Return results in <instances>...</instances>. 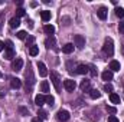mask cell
I'll return each instance as SVG.
<instances>
[{"label":"cell","instance_id":"32","mask_svg":"<svg viewBox=\"0 0 124 122\" xmlns=\"http://www.w3.org/2000/svg\"><path fill=\"white\" fill-rule=\"evenodd\" d=\"M33 42H35V37H33V36H29V39H28V43H26V45H28L29 47H32V46H33Z\"/></svg>","mask_w":124,"mask_h":122},{"label":"cell","instance_id":"41","mask_svg":"<svg viewBox=\"0 0 124 122\" xmlns=\"http://www.w3.org/2000/svg\"><path fill=\"white\" fill-rule=\"evenodd\" d=\"M0 76H1V72H0Z\"/></svg>","mask_w":124,"mask_h":122},{"label":"cell","instance_id":"6","mask_svg":"<svg viewBox=\"0 0 124 122\" xmlns=\"http://www.w3.org/2000/svg\"><path fill=\"white\" fill-rule=\"evenodd\" d=\"M56 118H58V121H61V122H66L68 119H69V112L65 111V109H61V111L58 112Z\"/></svg>","mask_w":124,"mask_h":122},{"label":"cell","instance_id":"7","mask_svg":"<svg viewBox=\"0 0 124 122\" xmlns=\"http://www.w3.org/2000/svg\"><path fill=\"white\" fill-rule=\"evenodd\" d=\"M38 69H39V75H40L42 78L48 76V69H46L45 63H42V62H38Z\"/></svg>","mask_w":124,"mask_h":122},{"label":"cell","instance_id":"18","mask_svg":"<svg viewBox=\"0 0 124 122\" xmlns=\"http://www.w3.org/2000/svg\"><path fill=\"white\" fill-rule=\"evenodd\" d=\"M43 32H45L46 34L52 36V34H54V32H55V27H54L52 25H45V27H43Z\"/></svg>","mask_w":124,"mask_h":122},{"label":"cell","instance_id":"2","mask_svg":"<svg viewBox=\"0 0 124 122\" xmlns=\"http://www.w3.org/2000/svg\"><path fill=\"white\" fill-rule=\"evenodd\" d=\"M51 82H52V85H54L55 91H56V92H61V89H62L61 78H59V75H58L56 72H51Z\"/></svg>","mask_w":124,"mask_h":122},{"label":"cell","instance_id":"1","mask_svg":"<svg viewBox=\"0 0 124 122\" xmlns=\"http://www.w3.org/2000/svg\"><path fill=\"white\" fill-rule=\"evenodd\" d=\"M102 52H104L107 56H110V58L114 55V43H113V40H111L110 37H107V39H105L104 46H102Z\"/></svg>","mask_w":124,"mask_h":122},{"label":"cell","instance_id":"9","mask_svg":"<svg viewBox=\"0 0 124 122\" xmlns=\"http://www.w3.org/2000/svg\"><path fill=\"white\" fill-rule=\"evenodd\" d=\"M10 86H12L13 89H19V88L22 86V81H20L19 78H12V79H10Z\"/></svg>","mask_w":124,"mask_h":122},{"label":"cell","instance_id":"36","mask_svg":"<svg viewBox=\"0 0 124 122\" xmlns=\"http://www.w3.org/2000/svg\"><path fill=\"white\" fill-rule=\"evenodd\" d=\"M118 30H120V33H124V20L123 22H120V25H118Z\"/></svg>","mask_w":124,"mask_h":122},{"label":"cell","instance_id":"8","mask_svg":"<svg viewBox=\"0 0 124 122\" xmlns=\"http://www.w3.org/2000/svg\"><path fill=\"white\" fill-rule=\"evenodd\" d=\"M55 43H56V40H55L54 36H49V37L45 40V46H46L48 49H54V47H55Z\"/></svg>","mask_w":124,"mask_h":122},{"label":"cell","instance_id":"38","mask_svg":"<svg viewBox=\"0 0 124 122\" xmlns=\"http://www.w3.org/2000/svg\"><path fill=\"white\" fill-rule=\"evenodd\" d=\"M32 122H43V121H42V119H39V118H33Z\"/></svg>","mask_w":124,"mask_h":122},{"label":"cell","instance_id":"15","mask_svg":"<svg viewBox=\"0 0 124 122\" xmlns=\"http://www.w3.org/2000/svg\"><path fill=\"white\" fill-rule=\"evenodd\" d=\"M40 17H42L43 22H49L51 20V12L49 10H42L40 12Z\"/></svg>","mask_w":124,"mask_h":122},{"label":"cell","instance_id":"33","mask_svg":"<svg viewBox=\"0 0 124 122\" xmlns=\"http://www.w3.org/2000/svg\"><path fill=\"white\" fill-rule=\"evenodd\" d=\"M108 122H120V121H118V118H117V116L110 115V116H108Z\"/></svg>","mask_w":124,"mask_h":122},{"label":"cell","instance_id":"16","mask_svg":"<svg viewBox=\"0 0 124 122\" xmlns=\"http://www.w3.org/2000/svg\"><path fill=\"white\" fill-rule=\"evenodd\" d=\"M45 102H46V101H45V96H43V95H36V98H35V103H36L39 108H40Z\"/></svg>","mask_w":124,"mask_h":122},{"label":"cell","instance_id":"14","mask_svg":"<svg viewBox=\"0 0 124 122\" xmlns=\"http://www.w3.org/2000/svg\"><path fill=\"white\" fill-rule=\"evenodd\" d=\"M62 52L66 53V55L72 53V52H74V45H72V43H66V45H63V46H62Z\"/></svg>","mask_w":124,"mask_h":122},{"label":"cell","instance_id":"31","mask_svg":"<svg viewBox=\"0 0 124 122\" xmlns=\"http://www.w3.org/2000/svg\"><path fill=\"white\" fill-rule=\"evenodd\" d=\"M104 91L113 93V85H111V83H105V85H104Z\"/></svg>","mask_w":124,"mask_h":122},{"label":"cell","instance_id":"39","mask_svg":"<svg viewBox=\"0 0 124 122\" xmlns=\"http://www.w3.org/2000/svg\"><path fill=\"white\" fill-rule=\"evenodd\" d=\"M91 73H93L94 76H95V75H97V72H95V69H94V68H91Z\"/></svg>","mask_w":124,"mask_h":122},{"label":"cell","instance_id":"24","mask_svg":"<svg viewBox=\"0 0 124 122\" xmlns=\"http://www.w3.org/2000/svg\"><path fill=\"white\" fill-rule=\"evenodd\" d=\"M114 12H116V16H117V17H120V19L124 17V9L123 7H116Z\"/></svg>","mask_w":124,"mask_h":122},{"label":"cell","instance_id":"5","mask_svg":"<svg viewBox=\"0 0 124 122\" xmlns=\"http://www.w3.org/2000/svg\"><path fill=\"white\" fill-rule=\"evenodd\" d=\"M22 68H23V61L20 58H16L13 61V63H12V69L15 72H19V70H22Z\"/></svg>","mask_w":124,"mask_h":122},{"label":"cell","instance_id":"11","mask_svg":"<svg viewBox=\"0 0 124 122\" xmlns=\"http://www.w3.org/2000/svg\"><path fill=\"white\" fill-rule=\"evenodd\" d=\"M120 69H121L120 62H117V61H111L110 62V70H111V72H118Z\"/></svg>","mask_w":124,"mask_h":122},{"label":"cell","instance_id":"37","mask_svg":"<svg viewBox=\"0 0 124 122\" xmlns=\"http://www.w3.org/2000/svg\"><path fill=\"white\" fill-rule=\"evenodd\" d=\"M3 49H4V43H3V42H1V40H0V52H1V50H3Z\"/></svg>","mask_w":124,"mask_h":122},{"label":"cell","instance_id":"10","mask_svg":"<svg viewBox=\"0 0 124 122\" xmlns=\"http://www.w3.org/2000/svg\"><path fill=\"white\" fill-rule=\"evenodd\" d=\"M97 14H98V17H100L101 20H105V19H107V7H104V6H101V7L98 9V12H97Z\"/></svg>","mask_w":124,"mask_h":122},{"label":"cell","instance_id":"26","mask_svg":"<svg viewBox=\"0 0 124 122\" xmlns=\"http://www.w3.org/2000/svg\"><path fill=\"white\" fill-rule=\"evenodd\" d=\"M40 89H42V92H49V83H48V81H43L40 83Z\"/></svg>","mask_w":124,"mask_h":122},{"label":"cell","instance_id":"35","mask_svg":"<svg viewBox=\"0 0 124 122\" xmlns=\"http://www.w3.org/2000/svg\"><path fill=\"white\" fill-rule=\"evenodd\" d=\"M107 111H108L110 114H116V112H117V109H116L114 106H107Z\"/></svg>","mask_w":124,"mask_h":122},{"label":"cell","instance_id":"28","mask_svg":"<svg viewBox=\"0 0 124 122\" xmlns=\"http://www.w3.org/2000/svg\"><path fill=\"white\" fill-rule=\"evenodd\" d=\"M26 14V12H25V9H22V7H19V9H16V17H22V16H25Z\"/></svg>","mask_w":124,"mask_h":122},{"label":"cell","instance_id":"20","mask_svg":"<svg viewBox=\"0 0 124 122\" xmlns=\"http://www.w3.org/2000/svg\"><path fill=\"white\" fill-rule=\"evenodd\" d=\"M15 58V50H4V59H7V61H12Z\"/></svg>","mask_w":124,"mask_h":122},{"label":"cell","instance_id":"17","mask_svg":"<svg viewBox=\"0 0 124 122\" xmlns=\"http://www.w3.org/2000/svg\"><path fill=\"white\" fill-rule=\"evenodd\" d=\"M79 88H81V91L82 92H90V81H82L81 82V85H79Z\"/></svg>","mask_w":124,"mask_h":122},{"label":"cell","instance_id":"13","mask_svg":"<svg viewBox=\"0 0 124 122\" xmlns=\"http://www.w3.org/2000/svg\"><path fill=\"white\" fill-rule=\"evenodd\" d=\"M75 72H77L78 75H87V73H88V66H85V65H78Z\"/></svg>","mask_w":124,"mask_h":122},{"label":"cell","instance_id":"19","mask_svg":"<svg viewBox=\"0 0 124 122\" xmlns=\"http://www.w3.org/2000/svg\"><path fill=\"white\" fill-rule=\"evenodd\" d=\"M101 76H102L104 81H111V79H113V72H111V70H104Z\"/></svg>","mask_w":124,"mask_h":122},{"label":"cell","instance_id":"23","mask_svg":"<svg viewBox=\"0 0 124 122\" xmlns=\"http://www.w3.org/2000/svg\"><path fill=\"white\" fill-rule=\"evenodd\" d=\"M38 118H39V119H42V121H43V119H46V118H48V114H46V111H43V109H39V111H38Z\"/></svg>","mask_w":124,"mask_h":122},{"label":"cell","instance_id":"27","mask_svg":"<svg viewBox=\"0 0 124 122\" xmlns=\"http://www.w3.org/2000/svg\"><path fill=\"white\" fill-rule=\"evenodd\" d=\"M45 101H46L51 106L55 105V99H54V96H51V95H46V96H45Z\"/></svg>","mask_w":124,"mask_h":122},{"label":"cell","instance_id":"29","mask_svg":"<svg viewBox=\"0 0 124 122\" xmlns=\"http://www.w3.org/2000/svg\"><path fill=\"white\" fill-rule=\"evenodd\" d=\"M26 36H28V33H26L25 30H19V32H17V39H20V40H23V39H25Z\"/></svg>","mask_w":124,"mask_h":122},{"label":"cell","instance_id":"40","mask_svg":"<svg viewBox=\"0 0 124 122\" xmlns=\"http://www.w3.org/2000/svg\"><path fill=\"white\" fill-rule=\"evenodd\" d=\"M28 23H29V27H33V22H32V20H29Z\"/></svg>","mask_w":124,"mask_h":122},{"label":"cell","instance_id":"25","mask_svg":"<svg viewBox=\"0 0 124 122\" xmlns=\"http://www.w3.org/2000/svg\"><path fill=\"white\" fill-rule=\"evenodd\" d=\"M29 53H31V56H36V55L39 53V47L33 45L32 47H29Z\"/></svg>","mask_w":124,"mask_h":122},{"label":"cell","instance_id":"12","mask_svg":"<svg viewBox=\"0 0 124 122\" xmlns=\"http://www.w3.org/2000/svg\"><path fill=\"white\" fill-rule=\"evenodd\" d=\"M9 25H10L12 29H16V27L20 26V19H19V17H12V19L9 20Z\"/></svg>","mask_w":124,"mask_h":122},{"label":"cell","instance_id":"30","mask_svg":"<svg viewBox=\"0 0 124 122\" xmlns=\"http://www.w3.org/2000/svg\"><path fill=\"white\" fill-rule=\"evenodd\" d=\"M4 45H6L4 47H6L7 50H13V42H12V40H6V43H4Z\"/></svg>","mask_w":124,"mask_h":122},{"label":"cell","instance_id":"4","mask_svg":"<svg viewBox=\"0 0 124 122\" xmlns=\"http://www.w3.org/2000/svg\"><path fill=\"white\" fill-rule=\"evenodd\" d=\"M63 88L68 92H74V89L77 88V83H75V81H72V79H65V81H63Z\"/></svg>","mask_w":124,"mask_h":122},{"label":"cell","instance_id":"3","mask_svg":"<svg viewBox=\"0 0 124 122\" xmlns=\"http://www.w3.org/2000/svg\"><path fill=\"white\" fill-rule=\"evenodd\" d=\"M74 42H75V46L78 49H82L85 46V37L82 34H75L74 36Z\"/></svg>","mask_w":124,"mask_h":122},{"label":"cell","instance_id":"22","mask_svg":"<svg viewBox=\"0 0 124 122\" xmlns=\"http://www.w3.org/2000/svg\"><path fill=\"white\" fill-rule=\"evenodd\" d=\"M90 96L93 99H98V98H101V92H98L97 89H91L90 91Z\"/></svg>","mask_w":124,"mask_h":122},{"label":"cell","instance_id":"34","mask_svg":"<svg viewBox=\"0 0 124 122\" xmlns=\"http://www.w3.org/2000/svg\"><path fill=\"white\" fill-rule=\"evenodd\" d=\"M19 111H20V114H22V115H29V111H28L26 108H23V106H22V108H19Z\"/></svg>","mask_w":124,"mask_h":122},{"label":"cell","instance_id":"21","mask_svg":"<svg viewBox=\"0 0 124 122\" xmlns=\"http://www.w3.org/2000/svg\"><path fill=\"white\" fill-rule=\"evenodd\" d=\"M110 101L113 103H120V95L117 93H110Z\"/></svg>","mask_w":124,"mask_h":122}]
</instances>
